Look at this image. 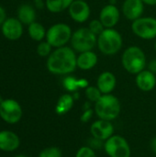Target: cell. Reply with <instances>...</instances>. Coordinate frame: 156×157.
<instances>
[{"label": "cell", "mask_w": 156, "mask_h": 157, "mask_svg": "<svg viewBox=\"0 0 156 157\" xmlns=\"http://www.w3.org/2000/svg\"><path fill=\"white\" fill-rule=\"evenodd\" d=\"M75 157H97V154L93 148L89 146H82L77 150Z\"/></svg>", "instance_id": "cell-28"}, {"label": "cell", "mask_w": 156, "mask_h": 157, "mask_svg": "<svg viewBox=\"0 0 156 157\" xmlns=\"http://www.w3.org/2000/svg\"><path fill=\"white\" fill-rule=\"evenodd\" d=\"M154 50H155V52H156V40H155V43H154Z\"/></svg>", "instance_id": "cell-36"}, {"label": "cell", "mask_w": 156, "mask_h": 157, "mask_svg": "<svg viewBox=\"0 0 156 157\" xmlns=\"http://www.w3.org/2000/svg\"><path fill=\"white\" fill-rule=\"evenodd\" d=\"M3 101H4V99H3V98H2V97L0 96V105H1V103H2Z\"/></svg>", "instance_id": "cell-34"}, {"label": "cell", "mask_w": 156, "mask_h": 157, "mask_svg": "<svg viewBox=\"0 0 156 157\" xmlns=\"http://www.w3.org/2000/svg\"><path fill=\"white\" fill-rule=\"evenodd\" d=\"M74 0H46L45 6L51 13H60L69 8Z\"/></svg>", "instance_id": "cell-22"}, {"label": "cell", "mask_w": 156, "mask_h": 157, "mask_svg": "<svg viewBox=\"0 0 156 157\" xmlns=\"http://www.w3.org/2000/svg\"><path fill=\"white\" fill-rule=\"evenodd\" d=\"M22 108L20 104L12 98L4 99L0 105V117L8 124H16L22 118Z\"/></svg>", "instance_id": "cell-9"}, {"label": "cell", "mask_w": 156, "mask_h": 157, "mask_svg": "<svg viewBox=\"0 0 156 157\" xmlns=\"http://www.w3.org/2000/svg\"><path fill=\"white\" fill-rule=\"evenodd\" d=\"M73 35L72 29L65 23H56L50 27L46 32V40L52 48H60L66 46L71 40Z\"/></svg>", "instance_id": "cell-6"}, {"label": "cell", "mask_w": 156, "mask_h": 157, "mask_svg": "<svg viewBox=\"0 0 156 157\" xmlns=\"http://www.w3.org/2000/svg\"><path fill=\"white\" fill-rule=\"evenodd\" d=\"M150 147L153 151L154 154L156 155V137H154L151 141V144H150Z\"/></svg>", "instance_id": "cell-32"}, {"label": "cell", "mask_w": 156, "mask_h": 157, "mask_svg": "<svg viewBox=\"0 0 156 157\" xmlns=\"http://www.w3.org/2000/svg\"><path fill=\"white\" fill-rule=\"evenodd\" d=\"M104 150L109 157H131V149L121 135H112L104 143Z\"/></svg>", "instance_id": "cell-7"}, {"label": "cell", "mask_w": 156, "mask_h": 157, "mask_svg": "<svg viewBox=\"0 0 156 157\" xmlns=\"http://www.w3.org/2000/svg\"><path fill=\"white\" fill-rule=\"evenodd\" d=\"M144 5L147 6H156V0H142Z\"/></svg>", "instance_id": "cell-33"}, {"label": "cell", "mask_w": 156, "mask_h": 157, "mask_svg": "<svg viewBox=\"0 0 156 157\" xmlns=\"http://www.w3.org/2000/svg\"><path fill=\"white\" fill-rule=\"evenodd\" d=\"M121 106L119 98L112 94L102 95L95 103L94 111L98 119L112 121L120 114Z\"/></svg>", "instance_id": "cell-3"}, {"label": "cell", "mask_w": 156, "mask_h": 157, "mask_svg": "<svg viewBox=\"0 0 156 157\" xmlns=\"http://www.w3.org/2000/svg\"><path fill=\"white\" fill-rule=\"evenodd\" d=\"M97 36L95 35L88 28H79L73 32L70 43L72 49L78 53L93 51L97 46Z\"/></svg>", "instance_id": "cell-5"}, {"label": "cell", "mask_w": 156, "mask_h": 157, "mask_svg": "<svg viewBox=\"0 0 156 157\" xmlns=\"http://www.w3.org/2000/svg\"><path fill=\"white\" fill-rule=\"evenodd\" d=\"M87 28L97 36L101 34L102 31L105 29V27L103 26V24L101 23V21L99 19H93V20H91L89 22V25H88Z\"/></svg>", "instance_id": "cell-27"}, {"label": "cell", "mask_w": 156, "mask_h": 157, "mask_svg": "<svg viewBox=\"0 0 156 157\" xmlns=\"http://www.w3.org/2000/svg\"><path fill=\"white\" fill-rule=\"evenodd\" d=\"M90 133L94 139L105 142L114 134V126L111 121L98 119L91 124Z\"/></svg>", "instance_id": "cell-10"}, {"label": "cell", "mask_w": 156, "mask_h": 157, "mask_svg": "<svg viewBox=\"0 0 156 157\" xmlns=\"http://www.w3.org/2000/svg\"><path fill=\"white\" fill-rule=\"evenodd\" d=\"M52 46L47 41H40V43L37 46V53L40 57H49V55L51 53Z\"/></svg>", "instance_id": "cell-25"}, {"label": "cell", "mask_w": 156, "mask_h": 157, "mask_svg": "<svg viewBox=\"0 0 156 157\" xmlns=\"http://www.w3.org/2000/svg\"><path fill=\"white\" fill-rule=\"evenodd\" d=\"M39 157H62V151L55 146L47 147L40 153Z\"/></svg>", "instance_id": "cell-26"}, {"label": "cell", "mask_w": 156, "mask_h": 157, "mask_svg": "<svg viewBox=\"0 0 156 157\" xmlns=\"http://www.w3.org/2000/svg\"><path fill=\"white\" fill-rule=\"evenodd\" d=\"M120 18V11L119 8L113 4H108L103 6L100 10L98 19L101 21L105 29H112L119 23Z\"/></svg>", "instance_id": "cell-12"}, {"label": "cell", "mask_w": 156, "mask_h": 157, "mask_svg": "<svg viewBox=\"0 0 156 157\" xmlns=\"http://www.w3.org/2000/svg\"><path fill=\"white\" fill-rule=\"evenodd\" d=\"M76 52L72 47L63 46L56 48L49 55L46 66L50 73L53 75H69L77 68Z\"/></svg>", "instance_id": "cell-1"}, {"label": "cell", "mask_w": 156, "mask_h": 157, "mask_svg": "<svg viewBox=\"0 0 156 157\" xmlns=\"http://www.w3.org/2000/svg\"><path fill=\"white\" fill-rule=\"evenodd\" d=\"M20 145V140L17 134L11 131L0 132V150L4 152L16 151Z\"/></svg>", "instance_id": "cell-17"}, {"label": "cell", "mask_w": 156, "mask_h": 157, "mask_svg": "<svg viewBox=\"0 0 156 157\" xmlns=\"http://www.w3.org/2000/svg\"><path fill=\"white\" fill-rule=\"evenodd\" d=\"M117 85V78L112 72H102L97 80V86L103 95L111 94Z\"/></svg>", "instance_id": "cell-16"}, {"label": "cell", "mask_w": 156, "mask_h": 157, "mask_svg": "<svg viewBox=\"0 0 156 157\" xmlns=\"http://www.w3.org/2000/svg\"><path fill=\"white\" fill-rule=\"evenodd\" d=\"M122 45V36L114 28L105 29L102 33L97 36V46L99 52L105 55L111 56L117 54L121 50Z\"/></svg>", "instance_id": "cell-4"}, {"label": "cell", "mask_w": 156, "mask_h": 157, "mask_svg": "<svg viewBox=\"0 0 156 157\" xmlns=\"http://www.w3.org/2000/svg\"><path fill=\"white\" fill-rule=\"evenodd\" d=\"M85 95L86 98H87V100L96 103L101 97H102V93L101 91L98 89V87L96 86H88L86 89H85Z\"/></svg>", "instance_id": "cell-24"}, {"label": "cell", "mask_w": 156, "mask_h": 157, "mask_svg": "<svg viewBox=\"0 0 156 157\" xmlns=\"http://www.w3.org/2000/svg\"><path fill=\"white\" fill-rule=\"evenodd\" d=\"M94 113H95V111H94L93 109H86L83 112V114L81 115V118H80L81 121L84 122V123L88 122V121L91 120V118H92V116H93Z\"/></svg>", "instance_id": "cell-29"}, {"label": "cell", "mask_w": 156, "mask_h": 157, "mask_svg": "<svg viewBox=\"0 0 156 157\" xmlns=\"http://www.w3.org/2000/svg\"><path fill=\"white\" fill-rule=\"evenodd\" d=\"M6 11H5V9L0 6V25H2V24L5 22V20L6 19Z\"/></svg>", "instance_id": "cell-31"}, {"label": "cell", "mask_w": 156, "mask_h": 157, "mask_svg": "<svg viewBox=\"0 0 156 157\" xmlns=\"http://www.w3.org/2000/svg\"><path fill=\"white\" fill-rule=\"evenodd\" d=\"M148 70L156 75V59H153L148 63Z\"/></svg>", "instance_id": "cell-30"}, {"label": "cell", "mask_w": 156, "mask_h": 157, "mask_svg": "<svg viewBox=\"0 0 156 157\" xmlns=\"http://www.w3.org/2000/svg\"><path fill=\"white\" fill-rule=\"evenodd\" d=\"M28 31H29V37L36 41H42V40L44 38H46V29L43 27V25H41L39 22H33L31 24L29 25L28 28Z\"/></svg>", "instance_id": "cell-23"}, {"label": "cell", "mask_w": 156, "mask_h": 157, "mask_svg": "<svg viewBox=\"0 0 156 157\" xmlns=\"http://www.w3.org/2000/svg\"><path fill=\"white\" fill-rule=\"evenodd\" d=\"M71 18L77 23H84L88 20L91 9L86 0H74L68 8Z\"/></svg>", "instance_id": "cell-11"}, {"label": "cell", "mask_w": 156, "mask_h": 157, "mask_svg": "<svg viewBox=\"0 0 156 157\" xmlns=\"http://www.w3.org/2000/svg\"><path fill=\"white\" fill-rule=\"evenodd\" d=\"M74 104V98L69 93L63 94L59 98L56 103L55 112L60 116L64 115L72 109Z\"/></svg>", "instance_id": "cell-20"}, {"label": "cell", "mask_w": 156, "mask_h": 157, "mask_svg": "<svg viewBox=\"0 0 156 157\" xmlns=\"http://www.w3.org/2000/svg\"><path fill=\"white\" fill-rule=\"evenodd\" d=\"M97 61H98L97 54L94 51L81 52L79 53L76 59L77 68L84 70V71L91 70L97 65Z\"/></svg>", "instance_id": "cell-18"}, {"label": "cell", "mask_w": 156, "mask_h": 157, "mask_svg": "<svg viewBox=\"0 0 156 157\" xmlns=\"http://www.w3.org/2000/svg\"><path fill=\"white\" fill-rule=\"evenodd\" d=\"M131 30L140 39L154 40L156 38V18L153 17H141L132 21Z\"/></svg>", "instance_id": "cell-8"}, {"label": "cell", "mask_w": 156, "mask_h": 157, "mask_svg": "<svg viewBox=\"0 0 156 157\" xmlns=\"http://www.w3.org/2000/svg\"><path fill=\"white\" fill-rule=\"evenodd\" d=\"M121 11L127 19L133 21L143 17L144 4L142 0H125L122 4Z\"/></svg>", "instance_id": "cell-14"}, {"label": "cell", "mask_w": 156, "mask_h": 157, "mask_svg": "<svg viewBox=\"0 0 156 157\" xmlns=\"http://www.w3.org/2000/svg\"><path fill=\"white\" fill-rule=\"evenodd\" d=\"M17 18L22 24L29 25L35 22L36 11L32 6L29 4H23L17 9Z\"/></svg>", "instance_id": "cell-19"}, {"label": "cell", "mask_w": 156, "mask_h": 157, "mask_svg": "<svg viewBox=\"0 0 156 157\" xmlns=\"http://www.w3.org/2000/svg\"><path fill=\"white\" fill-rule=\"evenodd\" d=\"M135 83L137 87L143 92H150L154 89L156 86V75L149 71L144 69L138 75H136Z\"/></svg>", "instance_id": "cell-15"}, {"label": "cell", "mask_w": 156, "mask_h": 157, "mask_svg": "<svg viewBox=\"0 0 156 157\" xmlns=\"http://www.w3.org/2000/svg\"><path fill=\"white\" fill-rule=\"evenodd\" d=\"M15 157H29V156H26V155H17V156Z\"/></svg>", "instance_id": "cell-35"}, {"label": "cell", "mask_w": 156, "mask_h": 157, "mask_svg": "<svg viewBox=\"0 0 156 157\" xmlns=\"http://www.w3.org/2000/svg\"><path fill=\"white\" fill-rule=\"evenodd\" d=\"M63 86L65 90L68 92H75L80 88H86L89 86V83L85 78H76L74 76H66L63 81Z\"/></svg>", "instance_id": "cell-21"}, {"label": "cell", "mask_w": 156, "mask_h": 157, "mask_svg": "<svg viewBox=\"0 0 156 157\" xmlns=\"http://www.w3.org/2000/svg\"><path fill=\"white\" fill-rule=\"evenodd\" d=\"M121 64L129 74L136 75L145 69L147 65L146 55L140 47L130 46L122 52Z\"/></svg>", "instance_id": "cell-2"}, {"label": "cell", "mask_w": 156, "mask_h": 157, "mask_svg": "<svg viewBox=\"0 0 156 157\" xmlns=\"http://www.w3.org/2000/svg\"><path fill=\"white\" fill-rule=\"evenodd\" d=\"M2 33L7 40H17L23 34V26L18 18H6L2 24Z\"/></svg>", "instance_id": "cell-13"}]
</instances>
